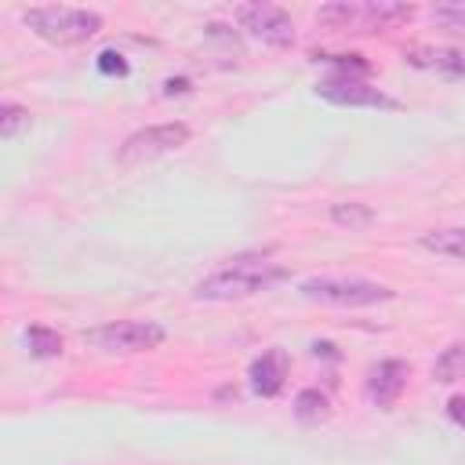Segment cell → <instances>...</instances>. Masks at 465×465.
<instances>
[{
    "label": "cell",
    "instance_id": "cell-19",
    "mask_svg": "<svg viewBox=\"0 0 465 465\" xmlns=\"http://www.w3.org/2000/svg\"><path fill=\"white\" fill-rule=\"evenodd\" d=\"M429 18L450 33H465V0H454V4H436L429 11Z\"/></svg>",
    "mask_w": 465,
    "mask_h": 465
},
{
    "label": "cell",
    "instance_id": "cell-9",
    "mask_svg": "<svg viewBox=\"0 0 465 465\" xmlns=\"http://www.w3.org/2000/svg\"><path fill=\"white\" fill-rule=\"evenodd\" d=\"M407 378H411V367H407L403 360H381V363L371 371V378H367V396H371V403H378V407L389 411V407L400 400Z\"/></svg>",
    "mask_w": 465,
    "mask_h": 465
},
{
    "label": "cell",
    "instance_id": "cell-8",
    "mask_svg": "<svg viewBox=\"0 0 465 465\" xmlns=\"http://www.w3.org/2000/svg\"><path fill=\"white\" fill-rule=\"evenodd\" d=\"M316 94L327 98V102H334V105H356V109L360 105H371V109H396L400 105L396 98H389L385 91H378L374 84H367L363 76H341V73L320 80L316 84Z\"/></svg>",
    "mask_w": 465,
    "mask_h": 465
},
{
    "label": "cell",
    "instance_id": "cell-17",
    "mask_svg": "<svg viewBox=\"0 0 465 465\" xmlns=\"http://www.w3.org/2000/svg\"><path fill=\"white\" fill-rule=\"evenodd\" d=\"M25 127H29V109H22V105H15V102H4V105H0V138L11 142V138H18V131H25Z\"/></svg>",
    "mask_w": 465,
    "mask_h": 465
},
{
    "label": "cell",
    "instance_id": "cell-20",
    "mask_svg": "<svg viewBox=\"0 0 465 465\" xmlns=\"http://www.w3.org/2000/svg\"><path fill=\"white\" fill-rule=\"evenodd\" d=\"M94 65H98V73H105V76H124L127 73V62H124V54L120 51H113V47H105V51H98V58H94Z\"/></svg>",
    "mask_w": 465,
    "mask_h": 465
},
{
    "label": "cell",
    "instance_id": "cell-21",
    "mask_svg": "<svg viewBox=\"0 0 465 465\" xmlns=\"http://www.w3.org/2000/svg\"><path fill=\"white\" fill-rule=\"evenodd\" d=\"M447 414H450L458 425H465V396H450V403H447Z\"/></svg>",
    "mask_w": 465,
    "mask_h": 465
},
{
    "label": "cell",
    "instance_id": "cell-14",
    "mask_svg": "<svg viewBox=\"0 0 465 465\" xmlns=\"http://www.w3.org/2000/svg\"><path fill=\"white\" fill-rule=\"evenodd\" d=\"M421 247L425 251H436V254H447V258H465V225L425 232L421 236Z\"/></svg>",
    "mask_w": 465,
    "mask_h": 465
},
{
    "label": "cell",
    "instance_id": "cell-5",
    "mask_svg": "<svg viewBox=\"0 0 465 465\" xmlns=\"http://www.w3.org/2000/svg\"><path fill=\"white\" fill-rule=\"evenodd\" d=\"M84 341L102 352H145L163 341V327L153 320H113L84 331Z\"/></svg>",
    "mask_w": 465,
    "mask_h": 465
},
{
    "label": "cell",
    "instance_id": "cell-13",
    "mask_svg": "<svg viewBox=\"0 0 465 465\" xmlns=\"http://www.w3.org/2000/svg\"><path fill=\"white\" fill-rule=\"evenodd\" d=\"M432 378L443 381V385L465 378V341H454V345H447V349L436 356V363H432Z\"/></svg>",
    "mask_w": 465,
    "mask_h": 465
},
{
    "label": "cell",
    "instance_id": "cell-16",
    "mask_svg": "<svg viewBox=\"0 0 465 465\" xmlns=\"http://www.w3.org/2000/svg\"><path fill=\"white\" fill-rule=\"evenodd\" d=\"M25 345H29V352L40 356V360L62 356V334L51 331V327H44V323H33V327L25 331Z\"/></svg>",
    "mask_w": 465,
    "mask_h": 465
},
{
    "label": "cell",
    "instance_id": "cell-18",
    "mask_svg": "<svg viewBox=\"0 0 465 465\" xmlns=\"http://www.w3.org/2000/svg\"><path fill=\"white\" fill-rule=\"evenodd\" d=\"M312 58L334 65L341 76H363L367 80V73H371V62L363 54H312Z\"/></svg>",
    "mask_w": 465,
    "mask_h": 465
},
{
    "label": "cell",
    "instance_id": "cell-22",
    "mask_svg": "<svg viewBox=\"0 0 465 465\" xmlns=\"http://www.w3.org/2000/svg\"><path fill=\"white\" fill-rule=\"evenodd\" d=\"M185 91H189V80H185V76H178V80H174V76L163 80V94H185Z\"/></svg>",
    "mask_w": 465,
    "mask_h": 465
},
{
    "label": "cell",
    "instance_id": "cell-1",
    "mask_svg": "<svg viewBox=\"0 0 465 465\" xmlns=\"http://www.w3.org/2000/svg\"><path fill=\"white\" fill-rule=\"evenodd\" d=\"M287 269L269 262L265 254H236L225 265H218L214 272H207L196 287L193 298L200 302H232V298H251L258 291H265L269 283L283 280Z\"/></svg>",
    "mask_w": 465,
    "mask_h": 465
},
{
    "label": "cell",
    "instance_id": "cell-3",
    "mask_svg": "<svg viewBox=\"0 0 465 465\" xmlns=\"http://www.w3.org/2000/svg\"><path fill=\"white\" fill-rule=\"evenodd\" d=\"M22 22L47 44L76 47L87 44L102 29V15L87 7H29L22 11Z\"/></svg>",
    "mask_w": 465,
    "mask_h": 465
},
{
    "label": "cell",
    "instance_id": "cell-10",
    "mask_svg": "<svg viewBox=\"0 0 465 465\" xmlns=\"http://www.w3.org/2000/svg\"><path fill=\"white\" fill-rule=\"evenodd\" d=\"M403 58L418 69H429V73H443V76H454L461 80L465 76V51L461 47H432V44H414L403 51Z\"/></svg>",
    "mask_w": 465,
    "mask_h": 465
},
{
    "label": "cell",
    "instance_id": "cell-2",
    "mask_svg": "<svg viewBox=\"0 0 465 465\" xmlns=\"http://www.w3.org/2000/svg\"><path fill=\"white\" fill-rule=\"evenodd\" d=\"M414 18L411 4L400 0H367V4H327L316 11V22L327 29H352V33H374V29H396Z\"/></svg>",
    "mask_w": 465,
    "mask_h": 465
},
{
    "label": "cell",
    "instance_id": "cell-11",
    "mask_svg": "<svg viewBox=\"0 0 465 465\" xmlns=\"http://www.w3.org/2000/svg\"><path fill=\"white\" fill-rule=\"evenodd\" d=\"M287 367H291V360H287V352L283 349H265L254 363H251V371H247V378H251V389L258 392V396H276L280 389H283V381H287Z\"/></svg>",
    "mask_w": 465,
    "mask_h": 465
},
{
    "label": "cell",
    "instance_id": "cell-15",
    "mask_svg": "<svg viewBox=\"0 0 465 465\" xmlns=\"http://www.w3.org/2000/svg\"><path fill=\"white\" fill-rule=\"evenodd\" d=\"M331 222L341 225V229H349V232H356V229H367V225L374 222V211H371L367 203L349 200V203H334V207H331Z\"/></svg>",
    "mask_w": 465,
    "mask_h": 465
},
{
    "label": "cell",
    "instance_id": "cell-7",
    "mask_svg": "<svg viewBox=\"0 0 465 465\" xmlns=\"http://www.w3.org/2000/svg\"><path fill=\"white\" fill-rule=\"evenodd\" d=\"M232 18L240 22V29H247L254 40H262V44H269V47H291V44H294V22H291V15H287L283 7H276V4H262V0L240 4V7L232 11Z\"/></svg>",
    "mask_w": 465,
    "mask_h": 465
},
{
    "label": "cell",
    "instance_id": "cell-6",
    "mask_svg": "<svg viewBox=\"0 0 465 465\" xmlns=\"http://www.w3.org/2000/svg\"><path fill=\"white\" fill-rule=\"evenodd\" d=\"M189 142V127L185 124H153V127H142V131H134L124 145H120V153H116V160H120V167H138V163H149V160H156V156H163V153H174V149H182Z\"/></svg>",
    "mask_w": 465,
    "mask_h": 465
},
{
    "label": "cell",
    "instance_id": "cell-12",
    "mask_svg": "<svg viewBox=\"0 0 465 465\" xmlns=\"http://www.w3.org/2000/svg\"><path fill=\"white\" fill-rule=\"evenodd\" d=\"M294 414L302 425H320L331 418V400L320 392V389H302L294 396Z\"/></svg>",
    "mask_w": 465,
    "mask_h": 465
},
{
    "label": "cell",
    "instance_id": "cell-4",
    "mask_svg": "<svg viewBox=\"0 0 465 465\" xmlns=\"http://www.w3.org/2000/svg\"><path fill=\"white\" fill-rule=\"evenodd\" d=\"M298 291L309 302L349 305V309L378 305V302H389L392 298V287L374 283V280H363V276H309V280H302Z\"/></svg>",
    "mask_w": 465,
    "mask_h": 465
}]
</instances>
